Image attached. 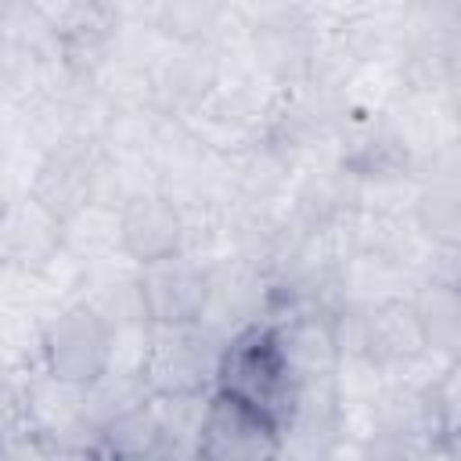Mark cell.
<instances>
[{
  "mask_svg": "<svg viewBox=\"0 0 461 461\" xmlns=\"http://www.w3.org/2000/svg\"><path fill=\"white\" fill-rule=\"evenodd\" d=\"M432 396H436V411H439V432L447 443L450 436L461 432V360L439 364V371L432 378Z\"/></svg>",
  "mask_w": 461,
  "mask_h": 461,
  "instance_id": "22",
  "label": "cell"
},
{
  "mask_svg": "<svg viewBox=\"0 0 461 461\" xmlns=\"http://www.w3.org/2000/svg\"><path fill=\"white\" fill-rule=\"evenodd\" d=\"M194 461H281V425L263 407L212 389Z\"/></svg>",
  "mask_w": 461,
  "mask_h": 461,
  "instance_id": "7",
  "label": "cell"
},
{
  "mask_svg": "<svg viewBox=\"0 0 461 461\" xmlns=\"http://www.w3.org/2000/svg\"><path fill=\"white\" fill-rule=\"evenodd\" d=\"M274 331L295 382H339L342 342H339V321L331 306L288 310L274 317Z\"/></svg>",
  "mask_w": 461,
  "mask_h": 461,
  "instance_id": "11",
  "label": "cell"
},
{
  "mask_svg": "<svg viewBox=\"0 0 461 461\" xmlns=\"http://www.w3.org/2000/svg\"><path fill=\"white\" fill-rule=\"evenodd\" d=\"M65 259V234L61 223L40 209L29 194L7 202L4 216V263L11 274L43 277Z\"/></svg>",
  "mask_w": 461,
  "mask_h": 461,
  "instance_id": "14",
  "label": "cell"
},
{
  "mask_svg": "<svg viewBox=\"0 0 461 461\" xmlns=\"http://www.w3.org/2000/svg\"><path fill=\"white\" fill-rule=\"evenodd\" d=\"M230 50L212 43H166L151 65L155 108L169 119H191L227 79Z\"/></svg>",
  "mask_w": 461,
  "mask_h": 461,
  "instance_id": "8",
  "label": "cell"
},
{
  "mask_svg": "<svg viewBox=\"0 0 461 461\" xmlns=\"http://www.w3.org/2000/svg\"><path fill=\"white\" fill-rule=\"evenodd\" d=\"M148 321L155 328L202 324L212 295V259L194 252H176L169 259L137 267Z\"/></svg>",
  "mask_w": 461,
  "mask_h": 461,
  "instance_id": "9",
  "label": "cell"
},
{
  "mask_svg": "<svg viewBox=\"0 0 461 461\" xmlns=\"http://www.w3.org/2000/svg\"><path fill=\"white\" fill-rule=\"evenodd\" d=\"M321 22L310 7H259L249 11L245 58L274 90H299L313 79Z\"/></svg>",
  "mask_w": 461,
  "mask_h": 461,
  "instance_id": "2",
  "label": "cell"
},
{
  "mask_svg": "<svg viewBox=\"0 0 461 461\" xmlns=\"http://www.w3.org/2000/svg\"><path fill=\"white\" fill-rule=\"evenodd\" d=\"M162 425V461H194L209 393L198 396H151Z\"/></svg>",
  "mask_w": 461,
  "mask_h": 461,
  "instance_id": "20",
  "label": "cell"
},
{
  "mask_svg": "<svg viewBox=\"0 0 461 461\" xmlns=\"http://www.w3.org/2000/svg\"><path fill=\"white\" fill-rule=\"evenodd\" d=\"M436 457L439 447L414 436H396V432L360 436V461H436Z\"/></svg>",
  "mask_w": 461,
  "mask_h": 461,
  "instance_id": "21",
  "label": "cell"
},
{
  "mask_svg": "<svg viewBox=\"0 0 461 461\" xmlns=\"http://www.w3.org/2000/svg\"><path fill=\"white\" fill-rule=\"evenodd\" d=\"M101 461H162V425L155 414V400H144L122 414H115L97 432Z\"/></svg>",
  "mask_w": 461,
  "mask_h": 461,
  "instance_id": "16",
  "label": "cell"
},
{
  "mask_svg": "<svg viewBox=\"0 0 461 461\" xmlns=\"http://www.w3.org/2000/svg\"><path fill=\"white\" fill-rule=\"evenodd\" d=\"M227 339L209 324L151 328V346L144 360V385L151 396H198L216 389L220 360Z\"/></svg>",
  "mask_w": 461,
  "mask_h": 461,
  "instance_id": "5",
  "label": "cell"
},
{
  "mask_svg": "<svg viewBox=\"0 0 461 461\" xmlns=\"http://www.w3.org/2000/svg\"><path fill=\"white\" fill-rule=\"evenodd\" d=\"M79 299L101 313V321L112 328V335L133 331V328H151L140 277H137V267H130V263L126 267H115V263L90 267L83 277Z\"/></svg>",
  "mask_w": 461,
  "mask_h": 461,
  "instance_id": "15",
  "label": "cell"
},
{
  "mask_svg": "<svg viewBox=\"0 0 461 461\" xmlns=\"http://www.w3.org/2000/svg\"><path fill=\"white\" fill-rule=\"evenodd\" d=\"M65 234V256L76 259L79 267H104L119 256V209L108 205H90L68 223H61Z\"/></svg>",
  "mask_w": 461,
  "mask_h": 461,
  "instance_id": "19",
  "label": "cell"
},
{
  "mask_svg": "<svg viewBox=\"0 0 461 461\" xmlns=\"http://www.w3.org/2000/svg\"><path fill=\"white\" fill-rule=\"evenodd\" d=\"M94 461H101V457H94Z\"/></svg>",
  "mask_w": 461,
  "mask_h": 461,
  "instance_id": "25",
  "label": "cell"
},
{
  "mask_svg": "<svg viewBox=\"0 0 461 461\" xmlns=\"http://www.w3.org/2000/svg\"><path fill=\"white\" fill-rule=\"evenodd\" d=\"M439 457H443V461H461V432L450 436V439L439 447Z\"/></svg>",
  "mask_w": 461,
  "mask_h": 461,
  "instance_id": "24",
  "label": "cell"
},
{
  "mask_svg": "<svg viewBox=\"0 0 461 461\" xmlns=\"http://www.w3.org/2000/svg\"><path fill=\"white\" fill-rule=\"evenodd\" d=\"M425 281H436V285L461 292V249H439L436 245V252L425 267Z\"/></svg>",
  "mask_w": 461,
  "mask_h": 461,
  "instance_id": "23",
  "label": "cell"
},
{
  "mask_svg": "<svg viewBox=\"0 0 461 461\" xmlns=\"http://www.w3.org/2000/svg\"><path fill=\"white\" fill-rule=\"evenodd\" d=\"M295 385L299 382H295V375H292V367L281 353L274 321H259V324L238 331L223 346L216 389L234 393V396L263 407L267 414H274L281 421V414L292 403Z\"/></svg>",
  "mask_w": 461,
  "mask_h": 461,
  "instance_id": "4",
  "label": "cell"
},
{
  "mask_svg": "<svg viewBox=\"0 0 461 461\" xmlns=\"http://www.w3.org/2000/svg\"><path fill=\"white\" fill-rule=\"evenodd\" d=\"M335 321L342 360H364L385 378L414 375L432 357L411 295L382 299L371 306H339Z\"/></svg>",
  "mask_w": 461,
  "mask_h": 461,
  "instance_id": "1",
  "label": "cell"
},
{
  "mask_svg": "<svg viewBox=\"0 0 461 461\" xmlns=\"http://www.w3.org/2000/svg\"><path fill=\"white\" fill-rule=\"evenodd\" d=\"M414 220L432 245L461 249V176L425 173L414 202Z\"/></svg>",
  "mask_w": 461,
  "mask_h": 461,
  "instance_id": "18",
  "label": "cell"
},
{
  "mask_svg": "<svg viewBox=\"0 0 461 461\" xmlns=\"http://www.w3.org/2000/svg\"><path fill=\"white\" fill-rule=\"evenodd\" d=\"M176 252H187V227L180 205L162 191L137 194L119 209V259L148 267Z\"/></svg>",
  "mask_w": 461,
  "mask_h": 461,
  "instance_id": "12",
  "label": "cell"
},
{
  "mask_svg": "<svg viewBox=\"0 0 461 461\" xmlns=\"http://www.w3.org/2000/svg\"><path fill=\"white\" fill-rule=\"evenodd\" d=\"M281 461H328L346 439L339 382H299L281 414Z\"/></svg>",
  "mask_w": 461,
  "mask_h": 461,
  "instance_id": "10",
  "label": "cell"
},
{
  "mask_svg": "<svg viewBox=\"0 0 461 461\" xmlns=\"http://www.w3.org/2000/svg\"><path fill=\"white\" fill-rule=\"evenodd\" d=\"M40 367L72 389H90L112 371V328L83 299L54 310L36 331Z\"/></svg>",
  "mask_w": 461,
  "mask_h": 461,
  "instance_id": "3",
  "label": "cell"
},
{
  "mask_svg": "<svg viewBox=\"0 0 461 461\" xmlns=\"http://www.w3.org/2000/svg\"><path fill=\"white\" fill-rule=\"evenodd\" d=\"M270 303H274V285L263 274H256L234 256L212 259V295L202 324H209L230 342L238 331L270 321Z\"/></svg>",
  "mask_w": 461,
  "mask_h": 461,
  "instance_id": "13",
  "label": "cell"
},
{
  "mask_svg": "<svg viewBox=\"0 0 461 461\" xmlns=\"http://www.w3.org/2000/svg\"><path fill=\"white\" fill-rule=\"evenodd\" d=\"M429 353L447 360H461V292L436 285V281H421L411 295Z\"/></svg>",
  "mask_w": 461,
  "mask_h": 461,
  "instance_id": "17",
  "label": "cell"
},
{
  "mask_svg": "<svg viewBox=\"0 0 461 461\" xmlns=\"http://www.w3.org/2000/svg\"><path fill=\"white\" fill-rule=\"evenodd\" d=\"M104 144L94 133H68L61 144H54L47 155L36 158V169L29 173L25 194L47 209L58 223H68L83 209L97 202V184L104 169Z\"/></svg>",
  "mask_w": 461,
  "mask_h": 461,
  "instance_id": "6",
  "label": "cell"
}]
</instances>
